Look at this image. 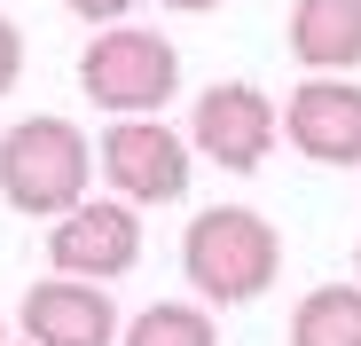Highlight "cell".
Instances as JSON below:
<instances>
[{
	"instance_id": "6da1fadb",
	"label": "cell",
	"mask_w": 361,
	"mask_h": 346,
	"mask_svg": "<svg viewBox=\"0 0 361 346\" xmlns=\"http://www.w3.org/2000/svg\"><path fill=\"white\" fill-rule=\"evenodd\" d=\"M283 268V237L275 220L252 213V205H212L189 220V237H180V275H189V292L204 307H244L259 299Z\"/></svg>"
},
{
	"instance_id": "7a4b0ae2",
	"label": "cell",
	"mask_w": 361,
	"mask_h": 346,
	"mask_svg": "<svg viewBox=\"0 0 361 346\" xmlns=\"http://www.w3.org/2000/svg\"><path fill=\"white\" fill-rule=\"evenodd\" d=\"M87 173H94V150L71 119H16L0 134V197L32 220H55L87 197Z\"/></svg>"
},
{
	"instance_id": "3957f363",
	"label": "cell",
	"mask_w": 361,
	"mask_h": 346,
	"mask_svg": "<svg viewBox=\"0 0 361 346\" xmlns=\"http://www.w3.org/2000/svg\"><path fill=\"white\" fill-rule=\"evenodd\" d=\"M79 87L94 110H110V119H142V110H165L180 95V55L165 32H142V24H102L79 55Z\"/></svg>"
},
{
	"instance_id": "277c9868",
	"label": "cell",
	"mask_w": 361,
	"mask_h": 346,
	"mask_svg": "<svg viewBox=\"0 0 361 346\" xmlns=\"http://www.w3.org/2000/svg\"><path fill=\"white\" fill-rule=\"evenodd\" d=\"M189 150L197 142H180L173 126H157V110H142V119H110V134L94 142V165L126 205H173L189 197V165H197Z\"/></svg>"
},
{
	"instance_id": "5b68a950",
	"label": "cell",
	"mask_w": 361,
	"mask_h": 346,
	"mask_svg": "<svg viewBox=\"0 0 361 346\" xmlns=\"http://www.w3.org/2000/svg\"><path fill=\"white\" fill-rule=\"evenodd\" d=\"M142 205L126 197H79L71 213H55L47 228V260L63 268V275H87V283H118V275H134L142 260Z\"/></svg>"
},
{
	"instance_id": "8992f818",
	"label": "cell",
	"mask_w": 361,
	"mask_h": 346,
	"mask_svg": "<svg viewBox=\"0 0 361 346\" xmlns=\"http://www.w3.org/2000/svg\"><path fill=\"white\" fill-rule=\"evenodd\" d=\"M283 134L314 165H361V87L345 71H314L307 87H290Z\"/></svg>"
},
{
	"instance_id": "52a82bcc",
	"label": "cell",
	"mask_w": 361,
	"mask_h": 346,
	"mask_svg": "<svg viewBox=\"0 0 361 346\" xmlns=\"http://www.w3.org/2000/svg\"><path fill=\"white\" fill-rule=\"evenodd\" d=\"M275 102L259 95V87H244V79H228V87H204L197 95V126H189V142L212 157V165H228V173H252L267 150H275Z\"/></svg>"
},
{
	"instance_id": "ba28073f",
	"label": "cell",
	"mask_w": 361,
	"mask_h": 346,
	"mask_svg": "<svg viewBox=\"0 0 361 346\" xmlns=\"http://www.w3.org/2000/svg\"><path fill=\"white\" fill-rule=\"evenodd\" d=\"M24 338L32 346H118V307L102 283L55 268L47 283L24 292Z\"/></svg>"
},
{
	"instance_id": "9c48e42d",
	"label": "cell",
	"mask_w": 361,
	"mask_h": 346,
	"mask_svg": "<svg viewBox=\"0 0 361 346\" xmlns=\"http://www.w3.org/2000/svg\"><path fill=\"white\" fill-rule=\"evenodd\" d=\"M290 55L307 71H361V0H298Z\"/></svg>"
},
{
	"instance_id": "30bf717a",
	"label": "cell",
	"mask_w": 361,
	"mask_h": 346,
	"mask_svg": "<svg viewBox=\"0 0 361 346\" xmlns=\"http://www.w3.org/2000/svg\"><path fill=\"white\" fill-rule=\"evenodd\" d=\"M290 346H361V275L353 283H314L290 307Z\"/></svg>"
},
{
	"instance_id": "8fae6325",
	"label": "cell",
	"mask_w": 361,
	"mask_h": 346,
	"mask_svg": "<svg viewBox=\"0 0 361 346\" xmlns=\"http://www.w3.org/2000/svg\"><path fill=\"white\" fill-rule=\"evenodd\" d=\"M118 346H220V330H212V315L197 299H157L118 330Z\"/></svg>"
},
{
	"instance_id": "7c38bea8",
	"label": "cell",
	"mask_w": 361,
	"mask_h": 346,
	"mask_svg": "<svg viewBox=\"0 0 361 346\" xmlns=\"http://www.w3.org/2000/svg\"><path fill=\"white\" fill-rule=\"evenodd\" d=\"M16 79H24V32H16L8 16H0V95H8Z\"/></svg>"
},
{
	"instance_id": "4fadbf2b",
	"label": "cell",
	"mask_w": 361,
	"mask_h": 346,
	"mask_svg": "<svg viewBox=\"0 0 361 346\" xmlns=\"http://www.w3.org/2000/svg\"><path fill=\"white\" fill-rule=\"evenodd\" d=\"M63 8H71L79 24H118V16L134 8V0H63Z\"/></svg>"
},
{
	"instance_id": "5bb4252c",
	"label": "cell",
	"mask_w": 361,
	"mask_h": 346,
	"mask_svg": "<svg viewBox=\"0 0 361 346\" xmlns=\"http://www.w3.org/2000/svg\"><path fill=\"white\" fill-rule=\"evenodd\" d=\"M165 8H180V16H204V8H220V0H165Z\"/></svg>"
},
{
	"instance_id": "9a60e30c",
	"label": "cell",
	"mask_w": 361,
	"mask_h": 346,
	"mask_svg": "<svg viewBox=\"0 0 361 346\" xmlns=\"http://www.w3.org/2000/svg\"><path fill=\"white\" fill-rule=\"evenodd\" d=\"M0 346H8V323H0Z\"/></svg>"
},
{
	"instance_id": "2e32d148",
	"label": "cell",
	"mask_w": 361,
	"mask_h": 346,
	"mask_svg": "<svg viewBox=\"0 0 361 346\" xmlns=\"http://www.w3.org/2000/svg\"><path fill=\"white\" fill-rule=\"evenodd\" d=\"M353 275H361V252H353Z\"/></svg>"
}]
</instances>
